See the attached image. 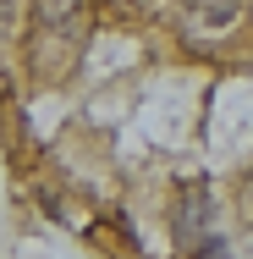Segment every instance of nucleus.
Masks as SVG:
<instances>
[{
	"instance_id": "obj_4",
	"label": "nucleus",
	"mask_w": 253,
	"mask_h": 259,
	"mask_svg": "<svg viewBox=\"0 0 253 259\" xmlns=\"http://www.w3.org/2000/svg\"><path fill=\"white\" fill-rule=\"evenodd\" d=\"M11 33H17V0H0V50L11 45Z\"/></svg>"
},
{
	"instance_id": "obj_3",
	"label": "nucleus",
	"mask_w": 253,
	"mask_h": 259,
	"mask_svg": "<svg viewBox=\"0 0 253 259\" xmlns=\"http://www.w3.org/2000/svg\"><path fill=\"white\" fill-rule=\"evenodd\" d=\"M187 11H193V17H204L209 28H226V22L242 11V0H187Z\"/></svg>"
},
{
	"instance_id": "obj_6",
	"label": "nucleus",
	"mask_w": 253,
	"mask_h": 259,
	"mask_svg": "<svg viewBox=\"0 0 253 259\" xmlns=\"http://www.w3.org/2000/svg\"><path fill=\"white\" fill-rule=\"evenodd\" d=\"M220 259H231V254H220Z\"/></svg>"
},
{
	"instance_id": "obj_2",
	"label": "nucleus",
	"mask_w": 253,
	"mask_h": 259,
	"mask_svg": "<svg viewBox=\"0 0 253 259\" xmlns=\"http://www.w3.org/2000/svg\"><path fill=\"white\" fill-rule=\"evenodd\" d=\"M204 221H209V188L204 182H187L182 188V209H176V232L182 237H198Z\"/></svg>"
},
{
	"instance_id": "obj_1",
	"label": "nucleus",
	"mask_w": 253,
	"mask_h": 259,
	"mask_svg": "<svg viewBox=\"0 0 253 259\" xmlns=\"http://www.w3.org/2000/svg\"><path fill=\"white\" fill-rule=\"evenodd\" d=\"M83 17H88V0H33V28H39L44 39L83 33Z\"/></svg>"
},
{
	"instance_id": "obj_5",
	"label": "nucleus",
	"mask_w": 253,
	"mask_h": 259,
	"mask_svg": "<svg viewBox=\"0 0 253 259\" xmlns=\"http://www.w3.org/2000/svg\"><path fill=\"white\" fill-rule=\"evenodd\" d=\"M220 254H226V237H215V232L193 243V259H220Z\"/></svg>"
}]
</instances>
